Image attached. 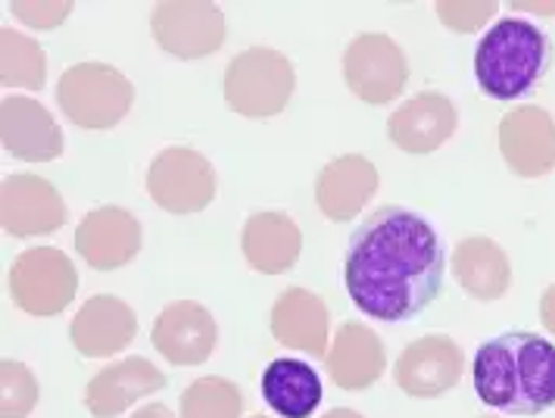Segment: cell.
Segmentation results:
<instances>
[{
  "label": "cell",
  "mask_w": 555,
  "mask_h": 418,
  "mask_svg": "<svg viewBox=\"0 0 555 418\" xmlns=\"http://www.w3.org/2000/svg\"><path fill=\"white\" fill-rule=\"evenodd\" d=\"M443 275L447 253L437 228L405 206H380L350 235L344 284L369 319H418L443 291Z\"/></svg>",
  "instance_id": "6da1fadb"
},
{
  "label": "cell",
  "mask_w": 555,
  "mask_h": 418,
  "mask_svg": "<svg viewBox=\"0 0 555 418\" xmlns=\"http://www.w3.org/2000/svg\"><path fill=\"white\" fill-rule=\"evenodd\" d=\"M475 394L512 418H533L555 406V344L530 331L483 341L472 363Z\"/></svg>",
  "instance_id": "7a4b0ae2"
},
{
  "label": "cell",
  "mask_w": 555,
  "mask_h": 418,
  "mask_svg": "<svg viewBox=\"0 0 555 418\" xmlns=\"http://www.w3.org/2000/svg\"><path fill=\"white\" fill-rule=\"evenodd\" d=\"M550 60L553 45L540 25L505 16L480 38L475 50V78L490 100H518L540 85Z\"/></svg>",
  "instance_id": "3957f363"
},
{
  "label": "cell",
  "mask_w": 555,
  "mask_h": 418,
  "mask_svg": "<svg viewBox=\"0 0 555 418\" xmlns=\"http://www.w3.org/2000/svg\"><path fill=\"white\" fill-rule=\"evenodd\" d=\"M291 60L272 48L237 53L225 69V103L244 119H272L294 98Z\"/></svg>",
  "instance_id": "277c9868"
},
{
  "label": "cell",
  "mask_w": 555,
  "mask_h": 418,
  "mask_svg": "<svg viewBox=\"0 0 555 418\" xmlns=\"http://www.w3.org/2000/svg\"><path fill=\"white\" fill-rule=\"evenodd\" d=\"M60 110L69 123L103 131L116 128L134 103V85L116 66L106 63H76L56 85Z\"/></svg>",
  "instance_id": "5b68a950"
},
{
  "label": "cell",
  "mask_w": 555,
  "mask_h": 418,
  "mask_svg": "<svg viewBox=\"0 0 555 418\" xmlns=\"http://www.w3.org/2000/svg\"><path fill=\"white\" fill-rule=\"evenodd\" d=\"M76 266L56 246L23 250L10 266V296L23 313L35 319H51L56 313H63L76 300Z\"/></svg>",
  "instance_id": "8992f818"
},
{
  "label": "cell",
  "mask_w": 555,
  "mask_h": 418,
  "mask_svg": "<svg viewBox=\"0 0 555 418\" xmlns=\"http://www.w3.org/2000/svg\"><path fill=\"white\" fill-rule=\"evenodd\" d=\"M216 169L201 150H159L147 169V194L159 210L172 216L203 213L216 200Z\"/></svg>",
  "instance_id": "52a82bcc"
},
{
  "label": "cell",
  "mask_w": 555,
  "mask_h": 418,
  "mask_svg": "<svg viewBox=\"0 0 555 418\" xmlns=\"http://www.w3.org/2000/svg\"><path fill=\"white\" fill-rule=\"evenodd\" d=\"M344 78L356 98L380 106L403 94L409 63L403 48L380 31H362L344 50Z\"/></svg>",
  "instance_id": "ba28073f"
},
{
  "label": "cell",
  "mask_w": 555,
  "mask_h": 418,
  "mask_svg": "<svg viewBox=\"0 0 555 418\" xmlns=\"http://www.w3.org/2000/svg\"><path fill=\"white\" fill-rule=\"evenodd\" d=\"M153 41L178 60H201L225 45V16L216 3L166 0L151 10Z\"/></svg>",
  "instance_id": "9c48e42d"
},
{
  "label": "cell",
  "mask_w": 555,
  "mask_h": 418,
  "mask_svg": "<svg viewBox=\"0 0 555 418\" xmlns=\"http://www.w3.org/2000/svg\"><path fill=\"white\" fill-rule=\"evenodd\" d=\"M151 341L172 366H203L216 353L219 325L197 300H172L153 321Z\"/></svg>",
  "instance_id": "30bf717a"
},
{
  "label": "cell",
  "mask_w": 555,
  "mask_h": 418,
  "mask_svg": "<svg viewBox=\"0 0 555 418\" xmlns=\"http://www.w3.org/2000/svg\"><path fill=\"white\" fill-rule=\"evenodd\" d=\"M69 219L66 200L41 175H10L0 188V225L13 238L53 235Z\"/></svg>",
  "instance_id": "8fae6325"
},
{
  "label": "cell",
  "mask_w": 555,
  "mask_h": 418,
  "mask_svg": "<svg viewBox=\"0 0 555 418\" xmlns=\"http://www.w3.org/2000/svg\"><path fill=\"white\" fill-rule=\"evenodd\" d=\"M465 371V353L447 334H425L405 346L393 366L400 391L415 400H434L453 391Z\"/></svg>",
  "instance_id": "7c38bea8"
},
{
  "label": "cell",
  "mask_w": 555,
  "mask_h": 418,
  "mask_svg": "<svg viewBox=\"0 0 555 418\" xmlns=\"http://www.w3.org/2000/svg\"><path fill=\"white\" fill-rule=\"evenodd\" d=\"M144 244L141 221L122 206H98L76 228V250L98 271H116L128 266Z\"/></svg>",
  "instance_id": "4fadbf2b"
},
{
  "label": "cell",
  "mask_w": 555,
  "mask_h": 418,
  "mask_svg": "<svg viewBox=\"0 0 555 418\" xmlns=\"http://www.w3.org/2000/svg\"><path fill=\"white\" fill-rule=\"evenodd\" d=\"M500 153L521 178H543L555 169V119L543 106H515L500 123Z\"/></svg>",
  "instance_id": "5bb4252c"
},
{
  "label": "cell",
  "mask_w": 555,
  "mask_h": 418,
  "mask_svg": "<svg viewBox=\"0 0 555 418\" xmlns=\"http://www.w3.org/2000/svg\"><path fill=\"white\" fill-rule=\"evenodd\" d=\"M3 150L23 163H51L63 153V131L44 103L10 94L0 106Z\"/></svg>",
  "instance_id": "9a60e30c"
},
{
  "label": "cell",
  "mask_w": 555,
  "mask_h": 418,
  "mask_svg": "<svg viewBox=\"0 0 555 418\" xmlns=\"http://www.w3.org/2000/svg\"><path fill=\"white\" fill-rule=\"evenodd\" d=\"M138 334V316L126 300L98 294L81 303L78 316L69 325V341L88 359H106L122 353Z\"/></svg>",
  "instance_id": "2e32d148"
},
{
  "label": "cell",
  "mask_w": 555,
  "mask_h": 418,
  "mask_svg": "<svg viewBox=\"0 0 555 418\" xmlns=\"http://www.w3.org/2000/svg\"><path fill=\"white\" fill-rule=\"evenodd\" d=\"M166 388V375L144 356H128L101 369L85 388V409L94 418H116L131 403Z\"/></svg>",
  "instance_id": "e0dca14e"
},
{
  "label": "cell",
  "mask_w": 555,
  "mask_h": 418,
  "mask_svg": "<svg viewBox=\"0 0 555 418\" xmlns=\"http://www.w3.org/2000/svg\"><path fill=\"white\" fill-rule=\"evenodd\" d=\"M455 125L459 113L453 100L437 91H422L405 100L403 106H397V113L387 119V135L400 150L422 156L443 148L453 138Z\"/></svg>",
  "instance_id": "ac0fdd59"
},
{
  "label": "cell",
  "mask_w": 555,
  "mask_h": 418,
  "mask_svg": "<svg viewBox=\"0 0 555 418\" xmlns=\"http://www.w3.org/2000/svg\"><path fill=\"white\" fill-rule=\"evenodd\" d=\"M378 169L362 153H344L331 160L315 178V203L331 221L356 219L378 191Z\"/></svg>",
  "instance_id": "d6986e66"
},
{
  "label": "cell",
  "mask_w": 555,
  "mask_h": 418,
  "mask_svg": "<svg viewBox=\"0 0 555 418\" xmlns=\"http://www.w3.org/2000/svg\"><path fill=\"white\" fill-rule=\"evenodd\" d=\"M331 381L340 391H369L387 369V350L378 334L362 321H344L334 331L328 356Z\"/></svg>",
  "instance_id": "ffe728a7"
},
{
  "label": "cell",
  "mask_w": 555,
  "mask_h": 418,
  "mask_svg": "<svg viewBox=\"0 0 555 418\" xmlns=\"http://www.w3.org/2000/svg\"><path fill=\"white\" fill-rule=\"evenodd\" d=\"M331 316L325 300L306 288H287L272 306V334L291 350H300L312 359L328 356Z\"/></svg>",
  "instance_id": "44dd1931"
},
{
  "label": "cell",
  "mask_w": 555,
  "mask_h": 418,
  "mask_svg": "<svg viewBox=\"0 0 555 418\" xmlns=\"http://www.w3.org/2000/svg\"><path fill=\"white\" fill-rule=\"evenodd\" d=\"M247 266L262 275H284L304 253V231L287 213H253L241 231Z\"/></svg>",
  "instance_id": "7402d4cb"
},
{
  "label": "cell",
  "mask_w": 555,
  "mask_h": 418,
  "mask_svg": "<svg viewBox=\"0 0 555 418\" xmlns=\"http://www.w3.org/2000/svg\"><path fill=\"white\" fill-rule=\"evenodd\" d=\"M453 269L462 291L480 303L500 300L512 284V263L505 250L483 235H472L455 246Z\"/></svg>",
  "instance_id": "603a6c76"
},
{
  "label": "cell",
  "mask_w": 555,
  "mask_h": 418,
  "mask_svg": "<svg viewBox=\"0 0 555 418\" xmlns=\"http://www.w3.org/2000/svg\"><path fill=\"white\" fill-rule=\"evenodd\" d=\"M262 400L281 418H309L322 403V378L304 359H272L262 371Z\"/></svg>",
  "instance_id": "cb8c5ba5"
},
{
  "label": "cell",
  "mask_w": 555,
  "mask_h": 418,
  "mask_svg": "<svg viewBox=\"0 0 555 418\" xmlns=\"http://www.w3.org/2000/svg\"><path fill=\"white\" fill-rule=\"evenodd\" d=\"M0 53H3V73L0 81L3 88H26V91H41L48 81V60L38 41L26 38L16 28L0 31Z\"/></svg>",
  "instance_id": "d4e9b609"
},
{
  "label": "cell",
  "mask_w": 555,
  "mask_h": 418,
  "mask_svg": "<svg viewBox=\"0 0 555 418\" xmlns=\"http://www.w3.org/2000/svg\"><path fill=\"white\" fill-rule=\"evenodd\" d=\"M244 394L222 375H206L181 394V418H241Z\"/></svg>",
  "instance_id": "484cf974"
},
{
  "label": "cell",
  "mask_w": 555,
  "mask_h": 418,
  "mask_svg": "<svg viewBox=\"0 0 555 418\" xmlns=\"http://www.w3.org/2000/svg\"><path fill=\"white\" fill-rule=\"evenodd\" d=\"M0 384H3V400H0V418H28L38 406V378L20 359H3L0 366Z\"/></svg>",
  "instance_id": "4316f807"
},
{
  "label": "cell",
  "mask_w": 555,
  "mask_h": 418,
  "mask_svg": "<svg viewBox=\"0 0 555 418\" xmlns=\"http://www.w3.org/2000/svg\"><path fill=\"white\" fill-rule=\"evenodd\" d=\"M493 13H496L493 0H483V3H465V0H455L453 3V0H443V3H437V16L453 31H475L487 20H493Z\"/></svg>",
  "instance_id": "83f0119b"
},
{
  "label": "cell",
  "mask_w": 555,
  "mask_h": 418,
  "mask_svg": "<svg viewBox=\"0 0 555 418\" xmlns=\"http://www.w3.org/2000/svg\"><path fill=\"white\" fill-rule=\"evenodd\" d=\"M10 10H13V16L20 23L31 25V28H56L69 16L73 3H56V0H31V3H26V0H20Z\"/></svg>",
  "instance_id": "f1b7e54d"
},
{
  "label": "cell",
  "mask_w": 555,
  "mask_h": 418,
  "mask_svg": "<svg viewBox=\"0 0 555 418\" xmlns=\"http://www.w3.org/2000/svg\"><path fill=\"white\" fill-rule=\"evenodd\" d=\"M540 321L546 325L550 334H555V284H550L540 296Z\"/></svg>",
  "instance_id": "f546056e"
},
{
  "label": "cell",
  "mask_w": 555,
  "mask_h": 418,
  "mask_svg": "<svg viewBox=\"0 0 555 418\" xmlns=\"http://www.w3.org/2000/svg\"><path fill=\"white\" fill-rule=\"evenodd\" d=\"M131 418H176V413L166 403H147L138 413H131Z\"/></svg>",
  "instance_id": "4dcf8cb0"
},
{
  "label": "cell",
  "mask_w": 555,
  "mask_h": 418,
  "mask_svg": "<svg viewBox=\"0 0 555 418\" xmlns=\"http://www.w3.org/2000/svg\"><path fill=\"white\" fill-rule=\"evenodd\" d=\"M322 418H365L362 413H356V409H347V406H337V409H331V413H325Z\"/></svg>",
  "instance_id": "1f68e13d"
},
{
  "label": "cell",
  "mask_w": 555,
  "mask_h": 418,
  "mask_svg": "<svg viewBox=\"0 0 555 418\" xmlns=\"http://www.w3.org/2000/svg\"><path fill=\"white\" fill-rule=\"evenodd\" d=\"M253 418H266V416H253Z\"/></svg>",
  "instance_id": "d6a6232c"
},
{
  "label": "cell",
  "mask_w": 555,
  "mask_h": 418,
  "mask_svg": "<svg viewBox=\"0 0 555 418\" xmlns=\"http://www.w3.org/2000/svg\"><path fill=\"white\" fill-rule=\"evenodd\" d=\"M483 418H493V416H483Z\"/></svg>",
  "instance_id": "836d02e7"
}]
</instances>
